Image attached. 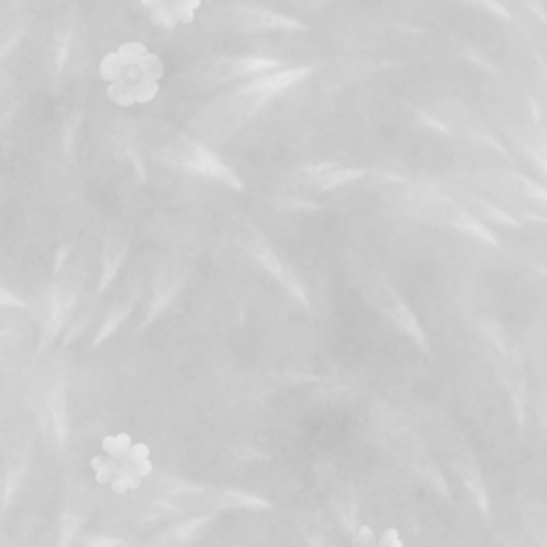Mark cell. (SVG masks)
I'll list each match as a JSON object with an SVG mask.
<instances>
[{"label":"cell","instance_id":"5b68a950","mask_svg":"<svg viewBox=\"0 0 547 547\" xmlns=\"http://www.w3.org/2000/svg\"><path fill=\"white\" fill-rule=\"evenodd\" d=\"M310 71H312L310 67H293V69L278 67L268 73L253 75L248 82L227 92L221 101L227 103V112H231L233 116H238L240 120L250 118L270 99L278 97L280 92H285L291 86L302 82L306 75H310Z\"/></svg>","mask_w":547,"mask_h":547},{"label":"cell","instance_id":"277c9868","mask_svg":"<svg viewBox=\"0 0 547 547\" xmlns=\"http://www.w3.org/2000/svg\"><path fill=\"white\" fill-rule=\"evenodd\" d=\"M479 332L483 338V345H486L488 359L509 396L515 424H518L520 432H524L528 413V374L524 359L518 347H515L509 336L503 332V327L494 319H483L479 325Z\"/></svg>","mask_w":547,"mask_h":547},{"label":"cell","instance_id":"30bf717a","mask_svg":"<svg viewBox=\"0 0 547 547\" xmlns=\"http://www.w3.org/2000/svg\"><path fill=\"white\" fill-rule=\"evenodd\" d=\"M449 466H451L453 475L462 481L464 490L468 492V496H471L479 513L486 520H490V513H492L490 494H488L486 481H483V473H481V466L477 462L475 451L468 447L464 441L453 445V451L449 456Z\"/></svg>","mask_w":547,"mask_h":547},{"label":"cell","instance_id":"44dd1931","mask_svg":"<svg viewBox=\"0 0 547 547\" xmlns=\"http://www.w3.org/2000/svg\"><path fill=\"white\" fill-rule=\"evenodd\" d=\"M533 406H535V415L539 417L541 426H543L545 432H547V394H539V396L535 398Z\"/></svg>","mask_w":547,"mask_h":547},{"label":"cell","instance_id":"d4e9b609","mask_svg":"<svg viewBox=\"0 0 547 547\" xmlns=\"http://www.w3.org/2000/svg\"><path fill=\"white\" fill-rule=\"evenodd\" d=\"M475 3H479V5H488V7H496V9H503V0H475Z\"/></svg>","mask_w":547,"mask_h":547},{"label":"cell","instance_id":"6da1fadb","mask_svg":"<svg viewBox=\"0 0 547 547\" xmlns=\"http://www.w3.org/2000/svg\"><path fill=\"white\" fill-rule=\"evenodd\" d=\"M349 276L357 287L359 295L368 302V306L379 312V315L400 332L419 353L434 357V349L424 323L417 317V312L406 302L400 289L389 280L383 272L370 268L362 259H353L349 265Z\"/></svg>","mask_w":547,"mask_h":547},{"label":"cell","instance_id":"603a6c76","mask_svg":"<svg viewBox=\"0 0 547 547\" xmlns=\"http://www.w3.org/2000/svg\"><path fill=\"white\" fill-rule=\"evenodd\" d=\"M71 253V246H65V248H62V250H58V257H56V263H54V274L58 276V272H60V268H62V263H65L67 261V255Z\"/></svg>","mask_w":547,"mask_h":547},{"label":"cell","instance_id":"9a60e30c","mask_svg":"<svg viewBox=\"0 0 547 547\" xmlns=\"http://www.w3.org/2000/svg\"><path fill=\"white\" fill-rule=\"evenodd\" d=\"M520 515L524 528L533 535L535 543L547 545V505L543 500L528 496L520 503Z\"/></svg>","mask_w":547,"mask_h":547},{"label":"cell","instance_id":"e0dca14e","mask_svg":"<svg viewBox=\"0 0 547 547\" xmlns=\"http://www.w3.org/2000/svg\"><path fill=\"white\" fill-rule=\"evenodd\" d=\"M366 176V169H359V167H345L336 163L334 167H330L327 171H323V174L319 176H312V184L319 186L321 191H334V189H340V186H347L359 178Z\"/></svg>","mask_w":547,"mask_h":547},{"label":"cell","instance_id":"d6986e66","mask_svg":"<svg viewBox=\"0 0 547 547\" xmlns=\"http://www.w3.org/2000/svg\"><path fill=\"white\" fill-rule=\"evenodd\" d=\"M135 300H137V295H135V298L129 302V300H124V302H120V304H116L112 310H109L107 312V317H105V321H103V325H101V330H99V334H97V338H95V345H101V342L107 338V336H112L114 332H116V327L124 321V317H127L129 315V312H131V306L135 304Z\"/></svg>","mask_w":547,"mask_h":547},{"label":"cell","instance_id":"8fae6325","mask_svg":"<svg viewBox=\"0 0 547 547\" xmlns=\"http://www.w3.org/2000/svg\"><path fill=\"white\" fill-rule=\"evenodd\" d=\"M246 240L248 242H242V244L246 246L248 253L253 255L263 265V268L268 270L278 280V283L293 295L295 300L302 302V306L310 308V298H308L306 287L302 285V280L298 278V274L293 272L291 265L270 246V242L263 236H259V233H253V236H248Z\"/></svg>","mask_w":547,"mask_h":547},{"label":"cell","instance_id":"52a82bcc","mask_svg":"<svg viewBox=\"0 0 547 547\" xmlns=\"http://www.w3.org/2000/svg\"><path fill=\"white\" fill-rule=\"evenodd\" d=\"M163 161L171 167L186 171V174L206 176L227 186H233V189L238 191L242 189V182L221 159H218V156H214L208 148H203L199 142L186 135H180L176 144H171L163 150Z\"/></svg>","mask_w":547,"mask_h":547},{"label":"cell","instance_id":"2e32d148","mask_svg":"<svg viewBox=\"0 0 547 547\" xmlns=\"http://www.w3.org/2000/svg\"><path fill=\"white\" fill-rule=\"evenodd\" d=\"M127 250H129L127 240H122V238L107 240L105 253H103V276H101L97 293H105V289L114 283V278L124 263V257H127Z\"/></svg>","mask_w":547,"mask_h":547},{"label":"cell","instance_id":"ac0fdd59","mask_svg":"<svg viewBox=\"0 0 547 547\" xmlns=\"http://www.w3.org/2000/svg\"><path fill=\"white\" fill-rule=\"evenodd\" d=\"M48 413H50V426L56 436L58 445H65L67 441V396H65V383H58L54 392L48 398Z\"/></svg>","mask_w":547,"mask_h":547},{"label":"cell","instance_id":"ba28073f","mask_svg":"<svg viewBox=\"0 0 547 547\" xmlns=\"http://www.w3.org/2000/svg\"><path fill=\"white\" fill-rule=\"evenodd\" d=\"M280 65L274 58H263V56H233V58H216L206 62L197 69V82L206 88L212 86H223L229 82H236L240 77H253L274 71Z\"/></svg>","mask_w":547,"mask_h":547},{"label":"cell","instance_id":"5bb4252c","mask_svg":"<svg viewBox=\"0 0 547 547\" xmlns=\"http://www.w3.org/2000/svg\"><path fill=\"white\" fill-rule=\"evenodd\" d=\"M75 300H77V289L69 287V285H62L58 283L54 287V293H52V306H50V319H48V325H45V334H43V345H48L50 340H54L58 336V332L62 330V325H65L67 317L71 315V310L75 306Z\"/></svg>","mask_w":547,"mask_h":547},{"label":"cell","instance_id":"ffe728a7","mask_svg":"<svg viewBox=\"0 0 547 547\" xmlns=\"http://www.w3.org/2000/svg\"><path fill=\"white\" fill-rule=\"evenodd\" d=\"M212 520V515H203V518H197V520H191V522H186L184 526H178L171 530V537H161L159 541H165V543H186V541H191L197 533H199V528L210 522Z\"/></svg>","mask_w":547,"mask_h":547},{"label":"cell","instance_id":"7a4b0ae2","mask_svg":"<svg viewBox=\"0 0 547 547\" xmlns=\"http://www.w3.org/2000/svg\"><path fill=\"white\" fill-rule=\"evenodd\" d=\"M404 208L413 218L419 221L447 227L460 236L473 240L477 244H486L492 248H500L496 233L468 210L460 199L453 197L443 186L434 182L411 184V189L404 193Z\"/></svg>","mask_w":547,"mask_h":547},{"label":"cell","instance_id":"7402d4cb","mask_svg":"<svg viewBox=\"0 0 547 547\" xmlns=\"http://www.w3.org/2000/svg\"><path fill=\"white\" fill-rule=\"evenodd\" d=\"M0 306H9V308H26V304L20 300V298H15V295L7 289L0 287Z\"/></svg>","mask_w":547,"mask_h":547},{"label":"cell","instance_id":"7c38bea8","mask_svg":"<svg viewBox=\"0 0 547 547\" xmlns=\"http://www.w3.org/2000/svg\"><path fill=\"white\" fill-rule=\"evenodd\" d=\"M515 30H518V35L528 45L530 54L535 56L543 73L547 92V18L537 7L524 3L520 5L518 13H515Z\"/></svg>","mask_w":547,"mask_h":547},{"label":"cell","instance_id":"cb8c5ba5","mask_svg":"<svg viewBox=\"0 0 547 547\" xmlns=\"http://www.w3.org/2000/svg\"><path fill=\"white\" fill-rule=\"evenodd\" d=\"M86 543H88V545H120L122 541H118V539H101V537L97 539V537H92V539H88Z\"/></svg>","mask_w":547,"mask_h":547},{"label":"cell","instance_id":"9c48e42d","mask_svg":"<svg viewBox=\"0 0 547 547\" xmlns=\"http://www.w3.org/2000/svg\"><path fill=\"white\" fill-rule=\"evenodd\" d=\"M445 186L453 197L460 199L464 206L486 225H496L503 229H522V223L507 208L500 206L494 197L475 189V186H471L460 176L447 180Z\"/></svg>","mask_w":547,"mask_h":547},{"label":"cell","instance_id":"3957f363","mask_svg":"<svg viewBox=\"0 0 547 547\" xmlns=\"http://www.w3.org/2000/svg\"><path fill=\"white\" fill-rule=\"evenodd\" d=\"M475 189L494 197L518 221L547 225V184L511 169H479L460 176Z\"/></svg>","mask_w":547,"mask_h":547},{"label":"cell","instance_id":"4fadbf2b","mask_svg":"<svg viewBox=\"0 0 547 547\" xmlns=\"http://www.w3.org/2000/svg\"><path fill=\"white\" fill-rule=\"evenodd\" d=\"M229 24L242 33H291L304 28L289 15L259 7H236L229 13Z\"/></svg>","mask_w":547,"mask_h":547},{"label":"cell","instance_id":"8992f818","mask_svg":"<svg viewBox=\"0 0 547 547\" xmlns=\"http://www.w3.org/2000/svg\"><path fill=\"white\" fill-rule=\"evenodd\" d=\"M503 124L513 144L547 184V133L541 127L535 101L526 97L524 103H518V97H513V107L503 114Z\"/></svg>","mask_w":547,"mask_h":547}]
</instances>
